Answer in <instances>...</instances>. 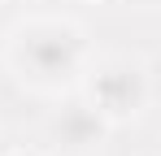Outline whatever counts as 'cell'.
I'll return each mask as SVG.
<instances>
[{
  "label": "cell",
  "instance_id": "2",
  "mask_svg": "<svg viewBox=\"0 0 161 156\" xmlns=\"http://www.w3.org/2000/svg\"><path fill=\"white\" fill-rule=\"evenodd\" d=\"M87 100L96 104L109 117V126H122V122H135L144 108H148V70L135 61V56H109L100 65L87 70Z\"/></svg>",
  "mask_w": 161,
  "mask_h": 156
},
{
  "label": "cell",
  "instance_id": "4",
  "mask_svg": "<svg viewBox=\"0 0 161 156\" xmlns=\"http://www.w3.org/2000/svg\"><path fill=\"white\" fill-rule=\"evenodd\" d=\"M0 156H44V152H35V148H9V152H0Z\"/></svg>",
  "mask_w": 161,
  "mask_h": 156
},
{
  "label": "cell",
  "instance_id": "3",
  "mask_svg": "<svg viewBox=\"0 0 161 156\" xmlns=\"http://www.w3.org/2000/svg\"><path fill=\"white\" fill-rule=\"evenodd\" d=\"M109 130H113L109 117L87 100V96H79V100H65L53 113V122H48V143H53L57 152H65V156H92V152L105 148Z\"/></svg>",
  "mask_w": 161,
  "mask_h": 156
},
{
  "label": "cell",
  "instance_id": "5",
  "mask_svg": "<svg viewBox=\"0 0 161 156\" xmlns=\"http://www.w3.org/2000/svg\"><path fill=\"white\" fill-rule=\"evenodd\" d=\"M74 4H105V0H74Z\"/></svg>",
  "mask_w": 161,
  "mask_h": 156
},
{
  "label": "cell",
  "instance_id": "1",
  "mask_svg": "<svg viewBox=\"0 0 161 156\" xmlns=\"http://www.w3.org/2000/svg\"><path fill=\"white\" fill-rule=\"evenodd\" d=\"M4 61L31 91L57 96L87 74L92 44H87V30L70 18H26L9 30Z\"/></svg>",
  "mask_w": 161,
  "mask_h": 156
}]
</instances>
